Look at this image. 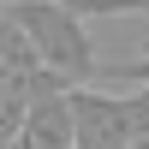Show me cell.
Masks as SVG:
<instances>
[{"instance_id":"6da1fadb","label":"cell","mask_w":149,"mask_h":149,"mask_svg":"<svg viewBox=\"0 0 149 149\" xmlns=\"http://www.w3.org/2000/svg\"><path fill=\"white\" fill-rule=\"evenodd\" d=\"M6 12L24 24V36L36 42L42 66L54 72L66 90L102 78V60L90 48V30H84V12L78 6H60V0H6Z\"/></svg>"},{"instance_id":"7a4b0ae2","label":"cell","mask_w":149,"mask_h":149,"mask_svg":"<svg viewBox=\"0 0 149 149\" xmlns=\"http://www.w3.org/2000/svg\"><path fill=\"white\" fill-rule=\"evenodd\" d=\"M72 113H78V149H131L149 137V90H72Z\"/></svg>"},{"instance_id":"3957f363","label":"cell","mask_w":149,"mask_h":149,"mask_svg":"<svg viewBox=\"0 0 149 149\" xmlns=\"http://www.w3.org/2000/svg\"><path fill=\"white\" fill-rule=\"evenodd\" d=\"M30 149H78V113H72V90H48L36 95L30 119L18 131Z\"/></svg>"},{"instance_id":"277c9868","label":"cell","mask_w":149,"mask_h":149,"mask_svg":"<svg viewBox=\"0 0 149 149\" xmlns=\"http://www.w3.org/2000/svg\"><path fill=\"white\" fill-rule=\"evenodd\" d=\"M84 18H125V12H149V0H72Z\"/></svg>"},{"instance_id":"5b68a950","label":"cell","mask_w":149,"mask_h":149,"mask_svg":"<svg viewBox=\"0 0 149 149\" xmlns=\"http://www.w3.org/2000/svg\"><path fill=\"white\" fill-rule=\"evenodd\" d=\"M131 149H149V137H143V143H131Z\"/></svg>"},{"instance_id":"8992f818","label":"cell","mask_w":149,"mask_h":149,"mask_svg":"<svg viewBox=\"0 0 149 149\" xmlns=\"http://www.w3.org/2000/svg\"><path fill=\"white\" fill-rule=\"evenodd\" d=\"M60 6H72V0H60Z\"/></svg>"}]
</instances>
